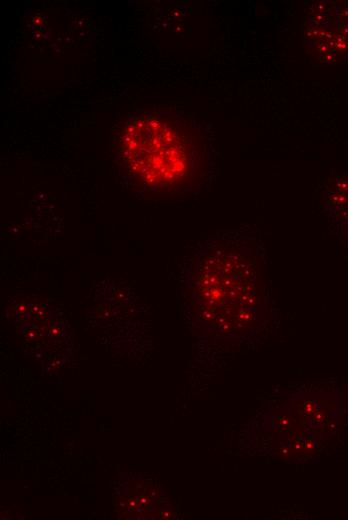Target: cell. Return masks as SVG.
Instances as JSON below:
<instances>
[{
	"label": "cell",
	"mask_w": 348,
	"mask_h": 520,
	"mask_svg": "<svg viewBox=\"0 0 348 520\" xmlns=\"http://www.w3.org/2000/svg\"><path fill=\"white\" fill-rule=\"evenodd\" d=\"M136 131L142 140L141 148H131V160L140 166L142 176L158 186L179 182L190 168L189 156L180 139L161 123H145Z\"/></svg>",
	"instance_id": "obj_1"
}]
</instances>
